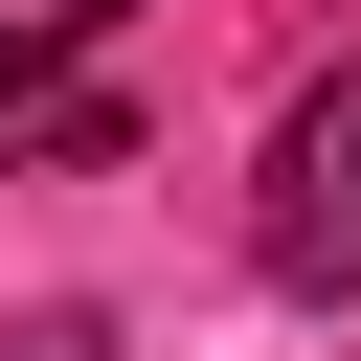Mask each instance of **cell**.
I'll return each instance as SVG.
<instances>
[{
	"label": "cell",
	"instance_id": "6da1fadb",
	"mask_svg": "<svg viewBox=\"0 0 361 361\" xmlns=\"http://www.w3.org/2000/svg\"><path fill=\"white\" fill-rule=\"evenodd\" d=\"M248 248H271V293H361V68H338V90H293Z\"/></svg>",
	"mask_w": 361,
	"mask_h": 361
},
{
	"label": "cell",
	"instance_id": "7a4b0ae2",
	"mask_svg": "<svg viewBox=\"0 0 361 361\" xmlns=\"http://www.w3.org/2000/svg\"><path fill=\"white\" fill-rule=\"evenodd\" d=\"M0 158H90V180H113V158H135V113H113V90H90V45H68V23H45V0H23V23H0Z\"/></svg>",
	"mask_w": 361,
	"mask_h": 361
},
{
	"label": "cell",
	"instance_id": "3957f363",
	"mask_svg": "<svg viewBox=\"0 0 361 361\" xmlns=\"http://www.w3.org/2000/svg\"><path fill=\"white\" fill-rule=\"evenodd\" d=\"M23 361H113V338H90V316H23Z\"/></svg>",
	"mask_w": 361,
	"mask_h": 361
},
{
	"label": "cell",
	"instance_id": "277c9868",
	"mask_svg": "<svg viewBox=\"0 0 361 361\" xmlns=\"http://www.w3.org/2000/svg\"><path fill=\"white\" fill-rule=\"evenodd\" d=\"M45 23H68V45H113V23H135V0H45Z\"/></svg>",
	"mask_w": 361,
	"mask_h": 361
}]
</instances>
